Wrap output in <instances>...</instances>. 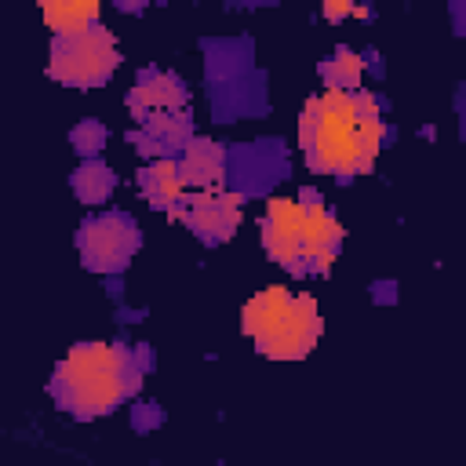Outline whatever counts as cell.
<instances>
[{"mask_svg":"<svg viewBox=\"0 0 466 466\" xmlns=\"http://www.w3.org/2000/svg\"><path fill=\"white\" fill-rule=\"evenodd\" d=\"M382 98L375 91H324L309 95L299 116V149L313 175H335L350 182L368 175L379 149L390 142V124L382 120Z\"/></svg>","mask_w":466,"mask_h":466,"instance_id":"cell-1","label":"cell"},{"mask_svg":"<svg viewBox=\"0 0 466 466\" xmlns=\"http://www.w3.org/2000/svg\"><path fill=\"white\" fill-rule=\"evenodd\" d=\"M258 233L262 251L291 277H328L342 244V226L313 186H302L299 197H269Z\"/></svg>","mask_w":466,"mask_h":466,"instance_id":"cell-2","label":"cell"},{"mask_svg":"<svg viewBox=\"0 0 466 466\" xmlns=\"http://www.w3.org/2000/svg\"><path fill=\"white\" fill-rule=\"evenodd\" d=\"M142 364L124 342H76L51 371V400L73 419H98L138 393Z\"/></svg>","mask_w":466,"mask_h":466,"instance_id":"cell-3","label":"cell"},{"mask_svg":"<svg viewBox=\"0 0 466 466\" xmlns=\"http://www.w3.org/2000/svg\"><path fill=\"white\" fill-rule=\"evenodd\" d=\"M240 328L262 357L302 360L317 346L324 320H320V306L313 295H295L280 284H269L266 291H258L244 302Z\"/></svg>","mask_w":466,"mask_h":466,"instance_id":"cell-4","label":"cell"},{"mask_svg":"<svg viewBox=\"0 0 466 466\" xmlns=\"http://www.w3.org/2000/svg\"><path fill=\"white\" fill-rule=\"evenodd\" d=\"M116 66H120V47H116V36L106 25H95V29H84V33L51 36L47 73L58 84L98 87L116 73Z\"/></svg>","mask_w":466,"mask_h":466,"instance_id":"cell-5","label":"cell"},{"mask_svg":"<svg viewBox=\"0 0 466 466\" xmlns=\"http://www.w3.org/2000/svg\"><path fill=\"white\" fill-rule=\"evenodd\" d=\"M138 244H142L138 222L127 211L91 215L76 229V251H80L84 269L91 273H120L138 251Z\"/></svg>","mask_w":466,"mask_h":466,"instance_id":"cell-6","label":"cell"},{"mask_svg":"<svg viewBox=\"0 0 466 466\" xmlns=\"http://www.w3.org/2000/svg\"><path fill=\"white\" fill-rule=\"evenodd\" d=\"M240 193L229 189H186V197L167 211L204 244H226L240 226Z\"/></svg>","mask_w":466,"mask_h":466,"instance_id":"cell-7","label":"cell"},{"mask_svg":"<svg viewBox=\"0 0 466 466\" xmlns=\"http://www.w3.org/2000/svg\"><path fill=\"white\" fill-rule=\"evenodd\" d=\"M284 142L280 138H266V142H248V146H233L229 149V182L233 193L258 197L266 193L277 178H284Z\"/></svg>","mask_w":466,"mask_h":466,"instance_id":"cell-8","label":"cell"},{"mask_svg":"<svg viewBox=\"0 0 466 466\" xmlns=\"http://www.w3.org/2000/svg\"><path fill=\"white\" fill-rule=\"evenodd\" d=\"M186 102H189L186 80L167 73V69H157V66L138 69L135 87L127 91V113L138 124L157 116V113H178V109H186Z\"/></svg>","mask_w":466,"mask_h":466,"instance_id":"cell-9","label":"cell"},{"mask_svg":"<svg viewBox=\"0 0 466 466\" xmlns=\"http://www.w3.org/2000/svg\"><path fill=\"white\" fill-rule=\"evenodd\" d=\"M193 116L186 109L178 113H157L149 120H142V127L127 131V142L153 160H178L182 149L193 142Z\"/></svg>","mask_w":466,"mask_h":466,"instance_id":"cell-10","label":"cell"},{"mask_svg":"<svg viewBox=\"0 0 466 466\" xmlns=\"http://www.w3.org/2000/svg\"><path fill=\"white\" fill-rule=\"evenodd\" d=\"M178 171L186 189H222L229 178V149L211 138H193L178 157Z\"/></svg>","mask_w":466,"mask_h":466,"instance_id":"cell-11","label":"cell"},{"mask_svg":"<svg viewBox=\"0 0 466 466\" xmlns=\"http://www.w3.org/2000/svg\"><path fill=\"white\" fill-rule=\"evenodd\" d=\"M211 109L215 120H237L266 113V73H244L237 80L211 87Z\"/></svg>","mask_w":466,"mask_h":466,"instance_id":"cell-12","label":"cell"},{"mask_svg":"<svg viewBox=\"0 0 466 466\" xmlns=\"http://www.w3.org/2000/svg\"><path fill=\"white\" fill-rule=\"evenodd\" d=\"M138 189L157 211H171L186 197V182L178 171V160H153L138 171Z\"/></svg>","mask_w":466,"mask_h":466,"instance_id":"cell-13","label":"cell"},{"mask_svg":"<svg viewBox=\"0 0 466 466\" xmlns=\"http://www.w3.org/2000/svg\"><path fill=\"white\" fill-rule=\"evenodd\" d=\"M204 55H208V80H211V87L251 73V40L248 36H237V40H208L204 44Z\"/></svg>","mask_w":466,"mask_h":466,"instance_id":"cell-14","label":"cell"},{"mask_svg":"<svg viewBox=\"0 0 466 466\" xmlns=\"http://www.w3.org/2000/svg\"><path fill=\"white\" fill-rule=\"evenodd\" d=\"M44 22H47V29H55V36L84 33V29L102 25L95 0H47L44 4Z\"/></svg>","mask_w":466,"mask_h":466,"instance_id":"cell-15","label":"cell"},{"mask_svg":"<svg viewBox=\"0 0 466 466\" xmlns=\"http://www.w3.org/2000/svg\"><path fill=\"white\" fill-rule=\"evenodd\" d=\"M320 80L328 91H342V95H353L360 91V76H364V58L350 47H335L320 66H317Z\"/></svg>","mask_w":466,"mask_h":466,"instance_id":"cell-16","label":"cell"},{"mask_svg":"<svg viewBox=\"0 0 466 466\" xmlns=\"http://www.w3.org/2000/svg\"><path fill=\"white\" fill-rule=\"evenodd\" d=\"M69 182H73V193H76L84 204H106L109 193H113V186H116V175H113L109 164H102V160L95 157V160H84V164L73 171Z\"/></svg>","mask_w":466,"mask_h":466,"instance_id":"cell-17","label":"cell"},{"mask_svg":"<svg viewBox=\"0 0 466 466\" xmlns=\"http://www.w3.org/2000/svg\"><path fill=\"white\" fill-rule=\"evenodd\" d=\"M106 127L98 124V120H80L73 131H69V142H73V149L84 157V160H95L98 153H102V146H106Z\"/></svg>","mask_w":466,"mask_h":466,"instance_id":"cell-18","label":"cell"},{"mask_svg":"<svg viewBox=\"0 0 466 466\" xmlns=\"http://www.w3.org/2000/svg\"><path fill=\"white\" fill-rule=\"evenodd\" d=\"M160 422H164V415H160L157 404H135V411H131V426L135 430H153Z\"/></svg>","mask_w":466,"mask_h":466,"instance_id":"cell-19","label":"cell"},{"mask_svg":"<svg viewBox=\"0 0 466 466\" xmlns=\"http://www.w3.org/2000/svg\"><path fill=\"white\" fill-rule=\"evenodd\" d=\"M353 7L357 4H324V18H331V22L335 18H346V15H353Z\"/></svg>","mask_w":466,"mask_h":466,"instance_id":"cell-20","label":"cell"},{"mask_svg":"<svg viewBox=\"0 0 466 466\" xmlns=\"http://www.w3.org/2000/svg\"><path fill=\"white\" fill-rule=\"evenodd\" d=\"M393 288H397L393 280H382V284H375V288H371L375 302H379V299H382V302H393Z\"/></svg>","mask_w":466,"mask_h":466,"instance_id":"cell-21","label":"cell"},{"mask_svg":"<svg viewBox=\"0 0 466 466\" xmlns=\"http://www.w3.org/2000/svg\"><path fill=\"white\" fill-rule=\"evenodd\" d=\"M451 18H455V33H466V4H451Z\"/></svg>","mask_w":466,"mask_h":466,"instance_id":"cell-22","label":"cell"}]
</instances>
